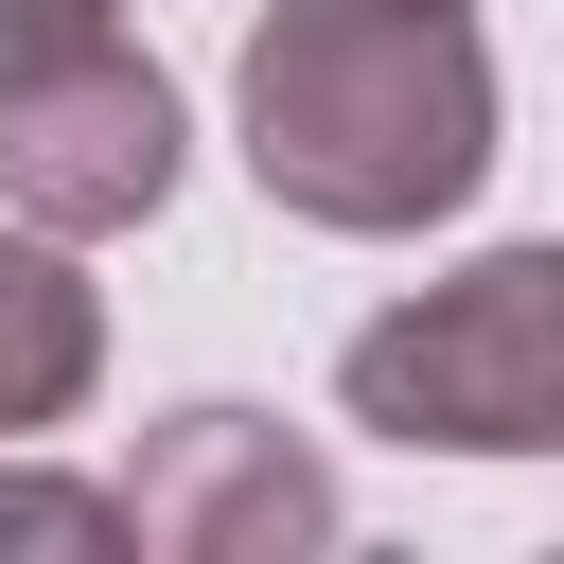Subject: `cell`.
I'll return each instance as SVG.
<instances>
[{"instance_id":"5b68a950","label":"cell","mask_w":564,"mask_h":564,"mask_svg":"<svg viewBox=\"0 0 564 564\" xmlns=\"http://www.w3.org/2000/svg\"><path fill=\"white\" fill-rule=\"evenodd\" d=\"M88 388H106V300H88V264H70L53 229H0V441L70 423Z\"/></svg>"},{"instance_id":"52a82bcc","label":"cell","mask_w":564,"mask_h":564,"mask_svg":"<svg viewBox=\"0 0 564 564\" xmlns=\"http://www.w3.org/2000/svg\"><path fill=\"white\" fill-rule=\"evenodd\" d=\"M106 18H123V0H0V53H18V35H106Z\"/></svg>"},{"instance_id":"8992f818","label":"cell","mask_w":564,"mask_h":564,"mask_svg":"<svg viewBox=\"0 0 564 564\" xmlns=\"http://www.w3.org/2000/svg\"><path fill=\"white\" fill-rule=\"evenodd\" d=\"M0 546H123V494H88V476H0Z\"/></svg>"},{"instance_id":"277c9868","label":"cell","mask_w":564,"mask_h":564,"mask_svg":"<svg viewBox=\"0 0 564 564\" xmlns=\"http://www.w3.org/2000/svg\"><path fill=\"white\" fill-rule=\"evenodd\" d=\"M123 494V546H159V564H317L352 511H335V458L317 441H282L264 405H176V423H141V458L106 476Z\"/></svg>"},{"instance_id":"7a4b0ae2","label":"cell","mask_w":564,"mask_h":564,"mask_svg":"<svg viewBox=\"0 0 564 564\" xmlns=\"http://www.w3.org/2000/svg\"><path fill=\"white\" fill-rule=\"evenodd\" d=\"M335 405L423 458H546L564 441V247H476L458 282L388 300L335 352Z\"/></svg>"},{"instance_id":"3957f363","label":"cell","mask_w":564,"mask_h":564,"mask_svg":"<svg viewBox=\"0 0 564 564\" xmlns=\"http://www.w3.org/2000/svg\"><path fill=\"white\" fill-rule=\"evenodd\" d=\"M176 194V70L106 18V35H18L0 53V212L53 247L159 229Z\"/></svg>"},{"instance_id":"6da1fadb","label":"cell","mask_w":564,"mask_h":564,"mask_svg":"<svg viewBox=\"0 0 564 564\" xmlns=\"http://www.w3.org/2000/svg\"><path fill=\"white\" fill-rule=\"evenodd\" d=\"M229 123H247V176L300 229L388 247V229H441L494 176V53H476L458 0H264Z\"/></svg>"}]
</instances>
